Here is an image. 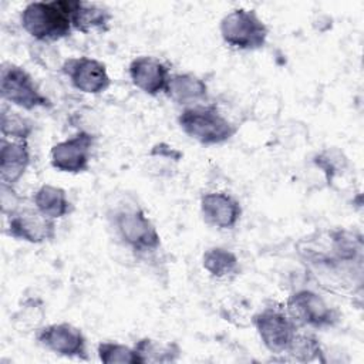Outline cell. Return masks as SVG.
I'll return each instance as SVG.
<instances>
[{"mask_svg":"<svg viewBox=\"0 0 364 364\" xmlns=\"http://www.w3.org/2000/svg\"><path fill=\"white\" fill-rule=\"evenodd\" d=\"M112 16L105 7L81 0L73 1L71 23L74 30H78L84 34L94 30H105Z\"/></svg>","mask_w":364,"mask_h":364,"instance_id":"e0dca14e","label":"cell"},{"mask_svg":"<svg viewBox=\"0 0 364 364\" xmlns=\"http://www.w3.org/2000/svg\"><path fill=\"white\" fill-rule=\"evenodd\" d=\"M34 208L44 216L55 220L73 212V205L63 188L50 183L41 185L33 195Z\"/></svg>","mask_w":364,"mask_h":364,"instance_id":"2e32d148","label":"cell"},{"mask_svg":"<svg viewBox=\"0 0 364 364\" xmlns=\"http://www.w3.org/2000/svg\"><path fill=\"white\" fill-rule=\"evenodd\" d=\"M33 132V124L16 111L3 108L1 111V134L4 138L27 141Z\"/></svg>","mask_w":364,"mask_h":364,"instance_id":"603a6c76","label":"cell"},{"mask_svg":"<svg viewBox=\"0 0 364 364\" xmlns=\"http://www.w3.org/2000/svg\"><path fill=\"white\" fill-rule=\"evenodd\" d=\"M286 313L296 323L311 328H326L338 320L336 311L326 300L313 290H297L291 293L286 301Z\"/></svg>","mask_w":364,"mask_h":364,"instance_id":"8992f818","label":"cell"},{"mask_svg":"<svg viewBox=\"0 0 364 364\" xmlns=\"http://www.w3.org/2000/svg\"><path fill=\"white\" fill-rule=\"evenodd\" d=\"M114 225L122 242L135 252H155L161 246V236L155 225L139 208L115 212Z\"/></svg>","mask_w":364,"mask_h":364,"instance_id":"5b68a950","label":"cell"},{"mask_svg":"<svg viewBox=\"0 0 364 364\" xmlns=\"http://www.w3.org/2000/svg\"><path fill=\"white\" fill-rule=\"evenodd\" d=\"M97 354L104 364H139L134 347L117 341H101Z\"/></svg>","mask_w":364,"mask_h":364,"instance_id":"7402d4cb","label":"cell"},{"mask_svg":"<svg viewBox=\"0 0 364 364\" xmlns=\"http://www.w3.org/2000/svg\"><path fill=\"white\" fill-rule=\"evenodd\" d=\"M0 91L4 101L27 111L51 107V101L40 91L33 77L13 63H4L1 65Z\"/></svg>","mask_w":364,"mask_h":364,"instance_id":"277c9868","label":"cell"},{"mask_svg":"<svg viewBox=\"0 0 364 364\" xmlns=\"http://www.w3.org/2000/svg\"><path fill=\"white\" fill-rule=\"evenodd\" d=\"M30 165V149L27 141H1L0 179L1 183L14 186L26 173Z\"/></svg>","mask_w":364,"mask_h":364,"instance_id":"5bb4252c","label":"cell"},{"mask_svg":"<svg viewBox=\"0 0 364 364\" xmlns=\"http://www.w3.org/2000/svg\"><path fill=\"white\" fill-rule=\"evenodd\" d=\"M139 364L175 363L181 357V347L175 341H162L151 337L139 338L134 344Z\"/></svg>","mask_w":364,"mask_h":364,"instance_id":"ac0fdd59","label":"cell"},{"mask_svg":"<svg viewBox=\"0 0 364 364\" xmlns=\"http://www.w3.org/2000/svg\"><path fill=\"white\" fill-rule=\"evenodd\" d=\"M61 71L70 78L73 87L84 94L97 95L111 85L107 67L102 61L91 57H71L64 60Z\"/></svg>","mask_w":364,"mask_h":364,"instance_id":"30bf717a","label":"cell"},{"mask_svg":"<svg viewBox=\"0 0 364 364\" xmlns=\"http://www.w3.org/2000/svg\"><path fill=\"white\" fill-rule=\"evenodd\" d=\"M30 55L33 61L41 65L44 70H61L64 60H61L60 53L53 47L51 43L36 41L30 47Z\"/></svg>","mask_w":364,"mask_h":364,"instance_id":"d4e9b609","label":"cell"},{"mask_svg":"<svg viewBox=\"0 0 364 364\" xmlns=\"http://www.w3.org/2000/svg\"><path fill=\"white\" fill-rule=\"evenodd\" d=\"M36 340L41 347L53 354L65 358L88 360L85 336L82 334L81 328L70 323L43 326L36 331Z\"/></svg>","mask_w":364,"mask_h":364,"instance_id":"9c48e42d","label":"cell"},{"mask_svg":"<svg viewBox=\"0 0 364 364\" xmlns=\"http://www.w3.org/2000/svg\"><path fill=\"white\" fill-rule=\"evenodd\" d=\"M131 82L148 95H158L166 91L169 70L158 58L152 55L135 57L128 67Z\"/></svg>","mask_w":364,"mask_h":364,"instance_id":"7c38bea8","label":"cell"},{"mask_svg":"<svg viewBox=\"0 0 364 364\" xmlns=\"http://www.w3.org/2000/svg\"><path fill=\"white\" fill-rule=\"evenodd\" d=\"M94 142L95 136L81 129L75 135L54 144L50 151L51 166L58 172L73 175L88 171Z\"/></svg>","mask_w":364,"mask_h":364,"instance_id":"ba28073f","label":"cell"},{"mask_svg":"<svg viewBox=\"0 0 364 364\" xmlns=\"http://www.w3.org/2000/svg\"><path fill=\"white\" fill-rule=\"evenodd\" d=\"M286 353L296 361L300 363H310L320 360L323 361V350L320 340L309 333H299L296 331L293 340L290 341Z\"/></svg>","mask_w":364,"mask_h":364,"instance_id":"44dd1931","label":"cell"},{"mask_svg":"<svg viewBox=\"0 0 364 364\" xmlns=\"http://www.w3.org/2000/svg\"><path fill=\"white\" fill-rule=\"evenodd\" d=\"M73 1H31L23 9L20 23L36 41L54 43L65 38L73 31Z\"/></svg>","mask_w":364,"mask_h":364,"instance_id":"6da1fadb","label":"cell"},{"mask_svg":"<svg viewBox=\"0 0 364 364\" xmlns=\"http://www.w3.org/2000/svg\"><path fill=\"white\" fill-rule=\"evenodd\" d=\"M44 317L46 311L41 300L28 297L18 306L16 313L11 316V324L18 333L37 331L40 327H43Z\"/></svg>","mask_w":364,"mask_h":364,"instance_id":"ffe728a7","label":"cell"},{"mask_svg":"<svg viewBox=\"0 0 364 364\" xmlns=\"http://www.w3.org/2000/svg\"><path fill=\"white\" fill-rule=\"evenodd\" d=\"M0 202H1V212L4 216L10 218L16 213L21 206V198L17 195L14 188L7 183H1L0 186Z\"/></svg>","mask_w":364,"mask_h":364,"instance_id":"484cf974","label":"cell"},{"mask_svg":"<svg viewBox=\"0 0 364 364\" xmlns=\"http://www.w3.org/2000/svg\"><path fill=\"white\" fill-rule=\"evenodd\" d=\"M203 269L215 279L230 280L240 272L237 256L225 247H210L202 256Z\"/></svg>","mask_w":364,"mask_h":364,"instance_id":"d6986e66","label":"cell"},{"mask_svg":"<svg viewBox=\"0 0 364 364\" xmlns=\"http://www.w3.org/2000/svg\"><path fill=\"white\" fill-rule=\"evenodd\" d=\"M178 124L191 139L208 146L228 142L237 131L216 105L186 107L179 114Z\"/></svg>","mask_w":364,"mask_h":364,"instance_id":"7a4b0ae2","label":"cell"},{"mask_svg":"<svg viewBox=\"0 0 364 364\" xmlns=\"http://www.w3.org/2000/svg\"><path fill=\"white\" fill-rule=\"evenodd\" d=\"M7 235L16 240L40 245L55 237V220L44 216L36 208H20L9 218Z\"/></svg>","mask_w":364,"mask_h":364,"instance_id":"8fae6325","label":"cell"},{"mask_svg":"<svg viewBox=\"0 0 364 364\" xmlns=\"http://www.w3.org/2000/svg\"><path fill=\"white\" fill-rule=\"evenodd\" d=\"M168 97L179 105H198L208 95L206 82L192 73H178L169 75L166 91Z\"/></svg>","mask_w":364,"mask_h":364,"instance_id":"9a60e30c","label":"cell"},{"mask_svg":"<svg viewBox=\"0 0 364 364\" xmlns=\"http://www.w3.org/2000/svg\"><path fill=\"white\" fill-rule=\"evenodd\" d=\"M200 212L208 225L218 229H233L242 216V206L230 193L208 192L200 198Z\"/></svg>","mask_w":364,"mask_h":364,"instance_id":"4fadbf2b","label":"cell"},{"mask_svg":"<svg viewBox=\"0 0 364 364\" xmlns=\"http://www.w3.org/2000/svg\"><path fill=\"white\" fill-rule=\"evenodd\" d=\"M257 336L263 346L272 354L286 353L290 341L293 340L297 326L286 313L279 307H266L252 317Z\"/></svg>","mask_w":364,"mask_h":364,"instance_id":"52a82bcc","label":"cell"},{"mask_svg":"<svg viewBox=\"0 0 364 364\" xmlns=\"http://www.w3.org/2000/svg\"><path fill=\"white\" fill-rule=\"evenodd\" d=\"M314 164L321 169L327 182H333V179L340 175L347 168V158L337 148H328L314 156Z\"/></svg>","mask_w":364,"mask_h":364,"instance_id":"cb8c5ba5","label":"cell"},{"mask_svg":"<svg viewBox=\"0 0 364 364\" xmlns=\"http://www.w3.org/2000/svg\"><path fill=\"white\" fill-rule=\"evenodd\" d=\"M220 37L230 48L255 51L263 48L269 27L255 10L235 9L223 16L219 24Z\"/></svg>","mask_w":364,"mask_h":364,"instance_id":"3957f363","label":"cell"}]
</instances>
